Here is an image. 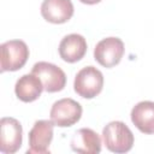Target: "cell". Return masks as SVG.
Masks as SVG:
<instances>
[{
  "label": "cell",
  "mask_w": 154,
  "mask_h": 154,
  "mask_svg": "<svg viewBox=\"0 0 154 154\" xmlns=\"http://www.w3.org/2000/svg\"><path fill=\"white\" fill-rule=\"evenodd\" d=\"M41 16L53 24L66 23L73 16V4L71 0H43Z\"/></svg>",
  "instance_id": "9c48e42d"
},
{
  "label": "cell",
  "mask_w": 154,
  "mask_h": 154,
  "mask_svg": "<svg viewBox=\"0 0 154 154\" xmlns=\"http://www.w3.org/2000/svg\"><path fill=\"white\" fill-rule=\"evenodd\" d=\"M124 43L119 37H106L96 43L94 48L95 60L103 67H113L118 65L124 55Z\"/></svg>",
  "instance_id": "5b68a950"
},
{
  "label": "cell",
  "mask_w": 154,
  "mask_h": 154,
  "mask_svg": "<svg viewBox=\"0 0 154 154\" xmlns=\"http://www.w3.org/2000/svg\"><path fill=\"white\" fill-rule=\"evenodd\" d=\"M23 129L20 123L12 117H4L0 120V152L13 154L22 147Z\"/></svg>",
  "instance_id": "52a82bcc"
},
{
  "label": "cell",
  "mask_w": 154,
  "mask_h": 154,
  "mask_svg": "<svg viewBox=\"0 0 154 154\" xmlns=\"http://www.w3.org/2000/svg\"><path fill=\"white\" fill-rule=\"evenodd\" d=\"M53 122L36 120L29 132L28 154H47L49 153V144L53 140Z\"/></svg>",
  "instance_id": "ba28073f"
},
{
  "label": "cell",
  "mask_w": 154,
  "mask_h": 154,
  "mask_svg": "<svg viewBox=\"0 0 154 154\" xmlns=\"http://www.w3.org/2000/svg\"><path fill=\"white\" fill-rule=\"evenodd\" d=\"M42 81L34 73H26L18 78L14 85L16 96L23 102H32L41 96L43 91Z\"/></svg>",
  "instance_id": "7c38bea8"
},
{
  "label": "cell",
  "mask_w": 154,
  "mask_h": 154,
  "mask_svg": "<svg viewBox=\"0 0 154 154\" xmlns=\"http://www.w3.org/2000/svg\"><path fill=\"white\" fill-rule=\"evenodd\" d=\"M102 140L112 153H128L134 146V134L129 126L120 122H109L102 130Z\"/></svg>",
  "instance_id": "6da1fadb"
},
{
  "label": "cell",
  "mask_w": 154,
  "mask_h": 154,
  "mask_svg": "<svg viewBox=\"0 0 154 154\" xmlns=\"http://www.w3.org/2000/svg\"><path fill=\"white\" fill-rule=\"evenodd\" d=\"M87 41L79 34H70L59 43V55L66 63L79 61L87 53Z\"/></svg>",
  "instance_id": "8fae6325"
},
{
  "label": "cell",
  "mask_w": 154,
  "mask_h": 154,
  "mask_svg": "<svg viewBox=\"0 0 154 154\" xmlns=\"http://www.w3.org/2000/svg\"><path fill=\"white\" fill-rule=\"evenodd\" d=\"M71 149L81 154H97L101 152V138L89 128L78 129L71 138Z\"/></svg>",
  "instance_id": "30bf717a"
},
{
  "label": "cell",
  "mask_w": 154,
  "mask_h": 154,
  "mask_svg": "<svg viewBox=\"0 0 154 154\" xmlns=\"http://www.w3.org/2000/svg\"><path fill=\"white\" fill-rule=\"evenodd\" d=\"M0 52L1 72L22 69L29 58V48L22 40H10L4 42L0 46Z\"/></svg>",
  "instance_id": "7a4b0ae2"
},
{
  "label": "cell",
  "mask_w": 154,
  "mask_h": 154,
  "mask_svg": "<svg viewBox=\"0 0 154 154\" xmlns=\"http://www.w3.org/2000/svg\"><path fill=\"white\" fill-rule=\"evenodd\" d=\"M82 106L70 97H64L52 105L49 116L55 126L67 128L76 124L82 117Z\"/></svg>",
  "instance_id": "277c9868"
},
{
  "label": "cell",
  "mask_w": 154,
  "mask_h": 154,
  "mask_svg": "<svg viewBox=\"0 0 154 154\" xmlns=\"http://www.w3.org/2000/svg\"><path fill=\"white\" fill-rule=\"evenodd\" d=\"M131 122L143 134H154V101H141L131 109Z\"/></svg>",
  "instance_id": "4fadbf2b"
},
{
  "label": "cell",
  "mask_w": 154,
  "mask_h": 154,
  "mask_svg": "<svg viewBox=\"0 0 154 154\" xmlns=\"http://www.w3.org/2000/svg\"><path fill=\"white\" fill-rule=\"evenodd\" d=\"M103 87V75L100 70L94 66H85L79 70L75 77L73 89L75 91L84 97L93 99L99 95Z\"/></svg>",
  "instance_id": "3957f363"
},
{
  "label": "cell",
  "mask_w": 154,
  "mask_h": 154,
  "mask_svg": "<svg viewBox=\"0 0 154 154\" xmlns=\"http://www.w3.org/2000/svg\"><path fill=\"white\" fill-rule=\"evenodd\" d=\"M79 1L83 4H87V5H95V4L100 2L101 0H79Z\"/></svg>",
  "instance_id": "5bb4252c"
},
{
  "label": "cell",
  "mask_w": 154,
  "mask_h": 154,
  "mask_svg": "<svg viewBox=\"0 0 154 154\" xmlns=\"http://www.w3.org/2000/svg\"><path fill=\"white\" fill-rule=\"evenodd\" d=\"M31 73L36 75L43 84L47 93H57L65 88L66 75L57 65L47 61H38L32 66Z\"/></svg>",
  "instance_id": "8992f818"
}]
</instances>
